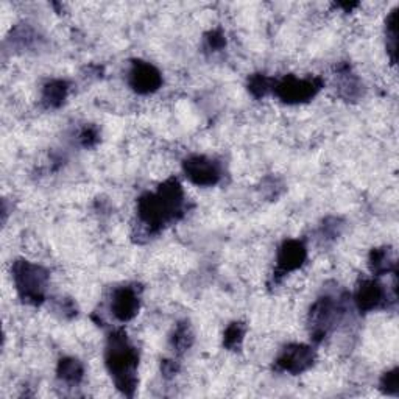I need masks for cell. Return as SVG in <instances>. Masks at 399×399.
<instances>
[{
    "label": "cell",
    "mask_w": 399,
    "mask_h": 399,
    "mask_svg": "<svg viewBox=\"0 0 399 399\" xmlns=\"http://www.w3.org/2000/svg\"><path fill=\"white\" fill-rule=\"evenodd\" d=\"M184 215V191L178 179L170 178L156 193L142 195L138 201V218L150 234L160 232L165 225Z\"/></svg>",
    "instance_id": "1"
},
{
    "label": "cell",
    "mask_w": 399,
    "mask_h": 399,
    "mask_svg": "<svg viewBox=\"0 0 399 399\" xmlns=\"http://www.w3.org/2000/svg\"><path fill=\"white\" fill-rule=\"evenodd\" d=\"M105 364L116 388L131 398L138 387L139 354L124 330H114L109 334L105 350Z\"/></svg>",
    "instance_id": "2"
},
{
    "label": "cell",
    "mask_w": 399,
    "mask_h": 399,
    "mask_svg": "<svg viewBox=\"0 0 399 399\" xmlns=\"http://www.w3.org/2000/svg\"><path fill=\"white\" fill-rule=\"evenodd\" d=\"M11 272L20 299L32 306L42 304L49 284L47 270L37 263L19 259L13 263Z\"/></svg>",
    "instance_id": "3"
},
{
    "label": "cell",
    "mask_w": 399,
    "mask_h": 399,
    "mask_svg": "<svg viewBox=\"0 0 399 399\" xmlns=\"http://www.w3.org/2000/svg\"><path fill=\"white\" fill-rule=\"evenodd\" d=\"M342 312V301L335 299L334 297L325 295L315 301L311 307V312H309V328H311L312 340L317 343L325 340V337L340 320Z\"/></svg>",
    "instance_id": "4"
},
{
    "label": "cell",
    "mask_w": 399,
    "mask_h": 399,
    "mask_svg": "<svg viewBox=\"0 0 399 399\" xmlns=\"http://www.w3.org/2000/svg\"><path fill=\"white\" fill-rule=\"evenodd\" d=\"M323 88L321 78H298L289 75L281 81H275L273 93L280 100L287 105H299L312 100Z\"/></svg>",
    "instance_id": "5"
},
{
    "label": "cell",
    "mask_w": 399,
    "mask_h": 399,
    "mask_svg": "<svg viewBox=\"0 0 399 399\" xmlns=\"http://www.w3.org/2000/svg\"><path fill=\"white\" fill-rule=\"evenodd\" d=\"M183 170L186 178L200 187H213L222 179L220 162L203 155H193L184 160Z\"/></svg>",
    "instance_id": "6"
},
{
    "label": "cell",
    "mask_w": 399,
    "mask_h": 399,
    "mask_svg": "<svg viewBox=\"0 0 399 399\" xmlns=\"http://www.w3.org/2000/svg\"><path fill=\"white\" fill-rule=\"evenodd\" d=\"M315 362V351L312 346L303 343H292L281 350L276 359V370L290 374H301L312 368Z\"/></svg>",
    "instance_id": "7"
},
{
    "label": "cell",
    "mask_w": 399,
    "mask_h": 399,
    "mask_svg": "<svg viewBox=\"0 0 399 399\" xmlns=\"http://www.w3.org/2000/svg\"><path fill=\"white\" fill-rule=\"evenodd\" d=\"M128 85L134 93L148 95L156 93L162 86V75L153 64L138 59V61L131 63L130 71H128Z\"/></svg>",
    "instance_id": "8"
},
{
    "label": "cell",
    "mask_w": 399,
    "mask_h": 399,
    "mask_svg": "<svg viewBox=\"0 0 399 399\" xmlns=\"http://www.w3.org/2000/svg\"><path fill=\"white\" fill-rule=\"evenodd\" d=\"M307 259V248L304 242L301 240H285V242L280 246L276 256V268L273 280L275 282H280L281 278L285 276L290 272L298 270Z\"/></svg>",
    "instance_id": "9"
},
{
    "label": "cell",
    "mask_w": 399,
    "mask_h": 399,
    "mask_svg": "<svg viewBox=\"0 0 399 399\" xmlns=\"http://www.w3.org/2000/svg\"><path fill=\"white\" fill-rule=\"evenodd\" d=\"M141 306L139 292L133 285H124V287H117L112 293L111 299V311L112 315L119 321H130L138 315Z\"/></svg>",
    "instance_id": "10"
},
{
    "label": "cell",
    "mask_w": 399,
    "mask_h": 399,
    "mask_svg": "<svg viewBox=\"0 0 399 399\" xmlns=\"http://www.w3.org/2000/svg\"><path fill=\"white\" fill-rule=\"evenodd\" d=\"M354 303L360 312H373L376 309L387 306L388 295L378 281L365 280L359 284L356 295H354Z\"/></svg>",
    "instance_id": "11"
},
{
    "label": "cell",
    "mask_w": 399,
    "mask_h": 399,
    "mask_svg": "<svg viewBox=\"0 0 399 399\" xmlns=\"http://www.w3.org/2000/svg\"><path fill=\"white\" fill-rule=\"evenodd\" d=\"M69 85L64 80H52L42 89V103L49 109H56L61 107L67 99Z\"/></svg>",
    "instance_id": "12"
},
{
    "label": "cell",
    "mask_w": 399,
    "mask_h": 399,
    "mask_svg": "<svg viewBox=\"0 0 399 399\" xmlns=\"http://www.w3.org/2000/svg\"><path fill=\"white\" fill-rule=\"evenodd\" d=\"M56 374H58V379H61L63 382L71 383V386H77V383L83 381V376H85V368H83L80 360L72 359V357H64L58 362Z\"/></svg>",
    "instance_id": "13"
},
{
    "label": "cell",
    "mask_w": 399,
    "mask_h": 399,
    "mask_svg": "<svg viewBox=\"0 0 399 399\" xmlns=\"http://www.w3.org/2000/svg\"><path fill=\"white\" fill-rule=\"evenodd\" d=\"M368 266H370L371 273L376 276H381V275H386L393 272L396 273V268H395V262L391 259L390 251L387 248H376L370 253V259H368Z\"/></svg>",
    "instance_id": "14"
},
{
    "label": "cell",
    "mask_w": 399,
    "mask_h": 399,
    "mask_svg": "<svg viewBox=\"0 0 399 399\" xmlns=\"http://www.w3.org/2000/svg\"><path fill=\"white\" fill-rule=\"evenodd\" d=\"M192 342H193V335H192L191 326L187 325L186 321L178 323L175 328V333H173V335L170 337V345H172L173 351L184 352L186 350L191 348Z\"/></svg>",
    "instance_id": "15"
},
{
    "label": "cell",
    "mask_w": 399,
    "mask_h": 399,
    "mask_svg": "<svg viewBox=\"0 0 399 399\" xmlns=\"http://www.w3.org/2000/svg\"><path fill=\"white\" fill-rule=\"evenodd\" d=\"M387 32V52L391 59V64H396L398 55V10H393L387 18L386 22Z\"/></svg>",
    "instance_id": "16"
},
{
    "label": "cell",
    "mask_w": 399,
    "mask_h": 399,
    "mask_svg": "<svg viewBox=\"0 0 399 399\" xmlns=\"http://www.w3.org/2000/svg\"><path fill=\"white\" fill-rule=\"evenodd\" d=\"M273 88H275V80L263 73H254L251 75L250 80H248V91H250L256 99L266 97L270 91H273Z\"/></svg>",
    "instance_id": "17"
},
{
    "label": "cell",
    "mask_w": 399,
    "mask_h": 399,
    "mask_svg": "<svg viewBox=\"0 0 399 399\" xmlns=\"http://www.w3.org/2000/svg\"><path fill=\"white\" fill-rule=\"evenodd\" d=\"M340 94L345 97V99H356L360 93V85L359 80L354 77V73H351V69L348 66H345L343 69H340Z\"/></svg>",
    "instance_id": "18"
},
{
    "label": "cell",
    "mask_w": 399,
    "mask_h": 399,
    "mask_svg": "<svg viewBox=\"0 0 399 399\" xmlns=\"http://www.w3.org/2000/svg\"><path fill=\"white\" fill-rule=\"evenodd\" d=\"M244 335H245V325L240 321L231 323V325L225 330L223 335V345L227 346L228 350H236L240 346V343L244 342Z\"/></svg>",
    "instance_id": "19"
},
{
    "label": "cell",
    "mask_w": 399,
    "mask_h": 399,
    "mask_svg": "<svg viewBox=\"0 0 399 399\" xmlns=\"http://www.w3.org/2000/svg\"><path fill=\"white\" fill-rule=\"evenodd\" d=\"M398 373H399L398 368H393V370L387 371L386 374L382 376L381 390L386 395L398 396V390H399V374Z\"/></svg>",
    "instance_id": "20"
},
{
    "label": "cell",
    "mask_w": 399,
    "mask_h": 399,
    "mask_svg": "<svg viewBox=\"0 0 399 399\" xmlns=\"http://www.w3.org/2000/svg\"><path fill=\"white\" fill-rule=\"evenodd\" d=\"M227 46V40H225V35L222 33V30H213L209 32L205 37V47L209 52H218Z\"/></svg>",
    "instance_id": "21"
},
{
    "label": "cell",
    "mask_w": 399,
    "mask_h": 399,
    "mask_svg": "<svg viewBox=\"0 0 399 399\" xmlns=\"http://www.w3.org/2000/svg\"><path fill=\"white\" fill-rule=\"evenodd\" d=\"M80 142L83 147H94L99 142V130L95 126H86L85 130L80 133Z\"/></svg>",
    "instance_id": "22"
},
{
    "label": "cell",
    "mask_w": 399,
    "mask_h": 399,
    "mask_svg": "<svg viewBox=\"0 0 399 399\" xmlns=\"http://www.w3.org/2000/svg\"><path fill=\"white\" fill-rule=\"evenodd\" d=\"M178 364L175 360H162L161 364V371L164 374V378H172V376H175L178 373Z\"/></svg>",
    "instance_id": "23"
}]
</instances>
